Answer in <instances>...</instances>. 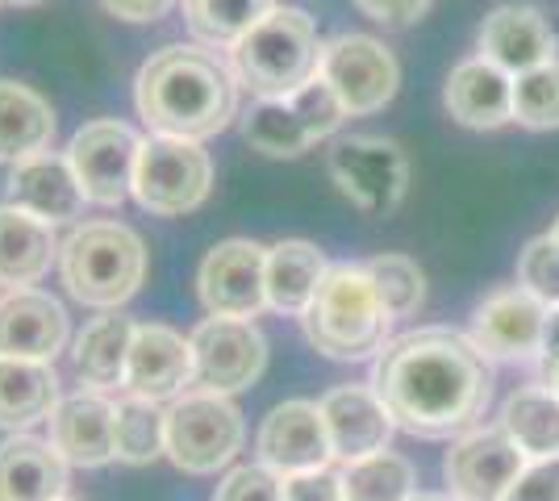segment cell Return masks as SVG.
Here are the masks:
<instances>
[{
  "label": "cell",
  "mask_w": 559,
  "mask_h": 501,
  "mask_svg": "<svg viewBox=\"0 0 559 501\" xmlns=\"http://www.w3.org/2000/svg\"><path fill=\"white\" fill-rule=\"evenodd\" d=\"M372 389L401 430L418 439H460L489 409L492 368L467 334L426 326L384 343Z\"/></svg>",
  "instance_id": "1"
},
{
  "label": "cell",
  "mask_w": 559,
  "mask_h": 501,
  "mask_svg": "<svg viewBox=\"0 0 559 501\" xmlns=\"http://www.w3.org/2000/svg\"><path fill=\"white\" fill-rule=\"evenodd\" d=\"M238 75L205 47H164L142 63L134 105L151 134L205 143L238 114Z\"/></svg>",
  "instance_id": "2"
},
{
  "label": "cell",
  "mask_w": 559,
  "mask_h": 501,
  "mask_svg": "<svg viewBox=\"0 0 559 501\" xmlns=\"http://www.w3.org/2000/svg\"><path fill=\"white\" fill-rule=\"evenodd\" d=\"M393 322L396 318L364 263H330L326 281L301 313L305 338L313 343V351L343 363L380 356Z\"/></svg>",
  "instance_id": "3"
},
{
  "label": "cell",
  "mask_w": 559,
  "mask_h": 501,
  "mask_svg": "<svg viewBox=\"0 0 559 501\" xmlns=\"http://www.w3.org/2000/svg\"><path fill=\"white\" fill-rule=\"evenodd\" d=\"M322 63L318 25L305 9L276 4L263 22L230 47V72L259 100H276L305 88Z\"/></svg>",
  "instance_id": "4"
},
{
  "label": "cell",
  "mask_w": 559,
  "mask_h": 501,
  "mask_svg": "<svg viewBox=\"0 0 559 501\" xmlns=\"http://www.w3.org/2000/svg\"><path fill=\"white\" fill-rule=\"evenodd\" d=\"M59 276L80 306L117 310L146 276V247L121 222H84L59 247Z\"/></svg>",
  "instance_id": "5"
},
{
  "label": "cell",
  "mask_w": 559,
  "mask_h": 501,
  "mask_svg": "<svg viewBox=\"0 0 559 501\" xmlns=\"http://www.w3.org/2000/svg\"><path fill=\"white\" fill-rule=\"evenodd\" d=\"M347 118L343 100L334 96L322 75H313L305 88L276 100H255L242 114V139L251 151L267 159H301L313 143L330 139Z\"/></svg>",
  "instance_id": "6"
},
{
  "label": "cell",
  "mask_w": 559,
  "mask_h": 501,
  "mask_svg": "<svg viewBox=\"0 0 559 501\" xmlns=\"http://www.w3.org/2000/svg\"><path fill=\"white\" fill-rule=\"evenodd\" d=\"M213 159L210 151L192 139L151 134L142 139L139 171H134V196L146 214L180 217L210 201Z\"/></svg>",
  "instance_id": "7"
},
{
  "label": "cell",
  "mask_w": 559,
  "mask_h": 501,
  "mask_svg": "<svg viewBox=\"0 0 559 501\" xmlns=\"http://www.w3.org/2000/svg\"><path fill=\"white\" fill-rule=\"evenodd\" d=\"M242 439H247L242 414L222 393L192 389L167 409V460L180 473L210 477L217 468H226L242 452Z\"/></svg>",
  "instance_id": "8"
},
{
  "label": "cell",
  "mask_w": 559,
  "mask_h": 501,
  "mask_svg": "<svg viewBox=\"0 0 559 501\" xmlns=\"http://www.w3.org/2000/svg\"><path fill=\"white\" fill-rule=\"evenodd\" d=\"M326 171L334 189L368 217H389L409 192V155L380 134L338 139L326 155Z\"/></svg>",
  "instance_id": "9"
},
{
  "label": "cell",
  "mask_w": 559,
  "mask_h": 501,
  "mask_svg": "<svg viewBox=\"0 0 559 501\" xmlns=\"http://www.w3.org/2000/svg\"><path fill=\"white\" fill-rule=\"evenodd\" d=\"M318 75L343 100L347 118L380 114L401 88V68H396L393 50L372 34H338L322 43Z\"/></svg>",
  "instance_id": "10"
},
{
  "label": "cell",
  "mask_w": 559,
  "mask_h": 501,
  "mask_svg": "<svg viewBox=\"0 0 559 501\" xmlns=\"http://www.w3.org/2000/svg\"><path fill=\"white\" fill-rule=\"evenodd\" d=\"M192 389L201 393H242L267 368V338L247 318H205L192 331Z\"/></svg>",
  "instance_id": "11"
},
{
  "label": "cell",
  "mask_w": 559,
  "mask_h": 501,
  "mask_svg": "<svg viewBox=\"0 0 559 501\" xmlns=\"http://www.w3.org/2000/svg\"><path fill=\"white\" fill-rule=\"evenodd\" d=\"M142 139L117 118L88 121L75 130L68 146V164L93 205H121L134 196V171H139Z\"/></svg>",
  "instance_id": "12"
},
{
  "label": "cell",
  "mask_w": 559,
  "mask_h": 501,
  "mask_svg": "<svg viewBox=\"0 0 559 501\" xmlns=\"http://www.w3.org/2000/svg\"><path fill=\"white\" fill-rule=\"evenodd\" d=\"M197 293L213 318H259L267 310V247L255 239H226L210 247L197 272Z\"/></svg>",
  "instance_id": "13"
},
{
  "label": "cell",
  "mask_w": 559,
  "mask_h": 501,
  "mask_svg": "<svg viewBox=\"0 0 559 501\" xmlns=\"http://www.w3.org/2000/svg\"><path fill=\"white\" fill-rule=\"evenodd\" d=\"M543 326H547V306L538 301L535 293L513 285V288H497V293H489L476 306L467 338H472V347L485 359L526 363V359H538Z\"/></svg>",
  "instance_id": "14"
},
{
  "label": "cell",
  "mask_w": 559,
  "mask_h": 501,
  "mask_svg": "<svg viewBox=\"0 0 559 501\" xmlns=\"http://www.w3.org/2000/svg\"><path fill=\"white\" fill-rule=\"evenodd\" d=\"M526 464L531 460L506 434V427H492V430L476 427L467 430V434H460L455 448L447 452L443 477L455 501H501Z\"/></svg>",
  "instance_id": "15"
},
{
  "label": "cell",
  "mask_w": 559,
  "mask_h": 501,
  "mask_svg": "<svg viewBox=\"0 0 559 501\" xmlns=\"http://www.w3.org/2000/svg\"><path fill=\"white\" fill-rule=\"evenodd\" d=\"M259 464H267L280 477H301L334 464L330 430L318 402H284L259 427Z\"/></svg>",
  "instance_id": "16"
},
{
  "label": "cell",
  "mask_w": 559,
  "mask_h": 501,
  "mask_svg": "<svg viewBox=\"0 0 559 501\" xmlns=\"http://www.w3.org/2000/svg\"><path fill=\"white\" fill-rule=\"evenodd\" d=\"M330 430V448L338 464H355L376 452H389L393 439V414L372 384H338L318 402Z\"/></svg>",
  "instance_id": "17"
},
{
  "label": "cell",
  "mask_w": 559,
  "mask_h": 501,
  "mask_svg": "<svg viewBox=\"0 0 559 501\" xmlns=\"http://www.w3.org/2000/svg\"><path fill=\"white\" fill-rule=\"evenodd\" d=\"M50 443L71 468H100L117 460V402L100 389H80L50 414Z\"/></svg>",
  "instance_id": "18"
},
{
  "label": "cell",
  "mask_w": 559,
  "mask_h": 501,
  "mask_svg": "<svg viewBox=\"0 0 559 501\" xmlns=\"http://www.w3.org/2000/svg\"><path fill=\"white\" fill-rule=\"evenodd\" d=\"M480 55L497 63L501 72L522 75L551 63L559 50V38L547 13L538 4H497L489 17L480 22Z\"/></svg>",
  "instance_id": "19"
},
{
  "label": "cell",
  "mask_w": 559,
  "mask_h": 501,
  "mask_svg": "<svg viewBox=\"0 0 559 501\" xmlns=\"http://www.w3.org/2000/svg\"><path fill=\"white\" fill-rule=\"evenodd\" d=\"M192 372H197L192 338H185L171 326H159V322H139L130 363H126V384H121L130 397L167 402L192 384Z\"/></svg>",
  "instance_id": "20"
},
{
  "label": "cell",
  "mask_w": 559,
  "mask_h": 501,
  "mask_svg": "<svg viewBox=\"0 0 559 501\" xmlns=\"http://www.w3.org/2000/svg\"><path fill=\"white\" fill-rule=\"evenodd\" d=\"M68 347V310L43 288H13L0 297V356L43 359Z\"/></svg>",
  "instance_id": "21"
},
{
  "label": "cell",
  "mask_w": 559,
  "mask_h": 501,
  "mask_svg": "<svg viewBox=\"0 0 559 501\" xmlns=\"http://www.w3.org/2000/svg\"><path fill=\"white\" fill-rule=\"evenodd\" d=\"M443 105L467 130H501L513 121V75L485 55H472L447 75Z\"/></svg>",
  "instance_id": "22"
},
{
  "label": "cell",
  "mask_w": 559,
  "mask_h": 501,
  "mask_svg": "<svg viewBox=\"0 0 559 501\" xmlns=\"http://www.w3.org/2000/svg\"><path fill=\"white\" fill-rule=\"evenodd\" d=\"M68 460L50 439L9 434L0 443V501H59L68 498Z\"/></svg>",
  "instance_id": "23"
},
{
  "label": "cell",
  "mask_w": 559,
  "mask_h": 501,
  "mask_svg": "<svg viewBox=\"0 0 559 501\" xmlns=\"http://www.w3.org/2000/svg\"><path fill=\"white\" fill-rule=\"evenodd\" d=\"M84 189L71 171L68 155H34V159H22L13 164V176H9V205L17 210H29V214L47 217V222H71L84 210Z\"/></svg>",
  "instance_id": "24"
},
{
  "label": "cell",
  "mask_w": 559,
  "mask_h": 501,
  "mask_svg": "<svg viewBox=\"0 0 559 501\" xmlns=\"http://www.w3.org/2000/svg\"><path fill=\"white\" fill-rule=\"evenodd\" d=\"M55 239V222L17 210V205H0V285L29 288L50 272V263L59 260Z\"/></svg>",
  "instance_id": "25"
},
{
  "label": "cell",
  "mask_w": 559,
  "mask_h": 501,
  "mask_svg": "<svg viewBox=\"0 0 559 501\" xmlns=\"http://www.w3.org/2000/svg\"><path fill=\"white\" fill-rule=\"evenodd\" d=\"M59 402V377L50 363L0 356V427L22 434L34 422H50Z\"/></svg>",
  "instance_id": "26"
},
{
  "label": "cell",
  "mask_w": 559,
  "mask_h": 501,
  "mask_svg": "<svg viewBox=\"0 0 559 501\" xmlns=\"http://www.w3.org/2000/svg\"><path fill=\"white\" fill-rule=\"evenodd\" d=\"M55 139V109L43 93L17 80H0V164L43 155Z\"/></svg>",
  "instance_id": "27"
},
{
  "label": "cell",
  "mask_w": 559,
  "mask_h": 501,
  "mask_svg": "<svg viewBox=\"0 0 559 501\" xmlns=\"http://www.w3.org/2000/svg\"><path fill=\"white\" fill-rule=\"evenodd\" d=\"M326 255L313 242L284 239L276 247H267V310L301 318L318 285L326 281Z\"/></svg>",
  "instance_id": "28"
},
{
  "label": "cell",
  "mask_w": 559,
  "mask_h": 501,
  "mask_svg": "<svg viewBox=\"0 0 559 501\" xmlns=\"http://www.w3.org/2000/svg\"><path fill=\"white\" fill-rule=\"evenodd\" d=\"M134 331H139V322H130L121 313H105V318L88 322L75 338V372H80V381L93 384V389L126 384Z\"/></svg>",
  "instance_id": "29"
},
{
  "label": "cell",
  "mask_w": 559,
  "mask_h": 501,
  "mask_svg": "<svg viewBox=\"0 0 559 501\" xmlns=\"http://www.w3.org/2000/svg\"><path fill=\"white\" fill-rule=\"evenodd\" d=\"M501 427L526 460H556L559 455V393L551 384H526L518 389L506 409Z\"/></svg>",
  "instance_id": "30"
},
{
  "label": "cell",
  "mask_w": 559,
  "mask_h": 501,
  "mask_svg": "<svg viewBox=\"0 0 559 501\" xmlns=\"http://www.w3.org/2000/svg\"><path fill=\"white\" fill-rule=\"evenodd\" d=\"M180 9L197 43L230 50L276 9V0H180Z\"/></svg>",
  "instance_id": "31"
},
{
  "label": "cell",
  "mask_w": 559,
  "mask_h": 501,
  "mask_svg": "<svg viewBox=\"0 0 559 501\" xmlns=\"http://www.w3.org/2000/svg\"><path fill=\"white\" fill-rule=\"evenodd\" d=\"M343 477V501H414L418 473L405 455L376 452L338 468Z\"/></svg>",
  "instance_id": "32"
},
{
  "label": "cell",
  "mask_w": 559,
  "mask_h": 501,
  "mask_svg": "<svg viewBox=\"0 0 559 501\" xmlns=\"http://www.w3.org/2000/svg\"><path fill=\"white\" fill-rule=\"evenodd\" d=\"M167 455V409L164 402L126 397L117 402V460L151 464Z\"/></svg>",
  "instance_id": "33"
},
{
  "label": "cell",
  "mask_w": 559,
  "mask_h": 501,
  "mask_svg": "<svg viewBox=\"0 0 559 501\" xmlns=\"http://www.w3.org/2000/svg\"><path fill=\"white\" fill-rule=\"evenodd\" d=\"M513 121L526 130H559V59L513 75Z\"/></svg>",
  "instance_id": "34"
},
{
  "label": "cell",
  "mask_w": 559,
  "mask_h": 501,
  "mask_svg": "<svg viewBox=\"0 0 559 501\" xmlns=\"http://www.w3.org/2000/svg\"><path fill=\"white\" fill-rule=\"evenodd\" d=\"M393 318H414L426 301V272L409 255H376L364 263Z\"/></svg>",
  "instance_id": "35"
},
{
  "label": "cell",
  "mask_w": 559,
  "mask_h": 501,
  "mask_svg": "<svg viewBox=\"0 0 559 501\" xmlns=\"http://www.w3.org/2000/svg\"><path fill=\"white\" fill-rule=\"evenodd\" d=\"M518 285L535 293L547 310L559 306V239L551 230L531 239L526 251L518 255Z\"/></svg>",
  "instance_id": "36"
},
{
  "label": "cell",
  "mask_w": 559,
  "mask_h": 501,
  "mask_svg": "<svg viewBox=\"0 0 559 501\" xmlns=\"http://www.w3.org/2000/svg\"><path fill=\"white\" fill-rule=\"evenodd\" d=\"M213 501H284V477L267 464H242L217 485Z\"/></svg>",
  "instance_id": "37"
},
{
  "label": "cell",
  "mask_w": 559,
  "mask_h": 501,
  "mask_svg": "<svg viewBox=\"0 0 559 501\" xmlns=\"http://www.w3.org/2000/svg\"><path fill=\"white\" fill-rule=\"evenodd\" d=\"M501 501H559V455L556 460H531Z\"/></svg>",
  "instance_id": "38"
},
{
  "label": "cell",
  "mask_w": 559,
  "mask_h": 501,
  "mask_svg": "<svg viewBox=\"0 0 559 501\" xmlns=\"http://www.w3.org/2000/svg\"><path fill=\"white\" fill-rule=\"evenodd\" d=\"M350 4H355L368 22L389 25V29H405V25L421 22L435 0H350Z\"/></svg>",
  "instance_id": "39"
},
{
  "label": "cell",
  "mask_w": 559,
  "mask_h": 501,
  "mask_svg": "<svg viewBox=\"0 0 559 501\" xmlns=\"http://www.w3.org/2000/svg\"><path fill=\"white\" fill-rule=\"evenodd\" d=\"M284 501H343V477L334 464L301 477H284Z\"/></svg>",
  "instance_id": "40"
},
{
  "label": "cell",
  "mask_w": 559,
  "mask_h": 501,
  "mask_svg": "<svg viewBox=\"0 0 559 501\" xmlns=\"http://www.w3.org/2000/svg\"><path fill=\"white\" fill-rule=\"evenodd\" d=\"M100 4H105V13H114L117 22L146 25V22H159L176 0H100Z\"/></svg>",
  "instance_id": "41"
},
{
  "label": "cell",
  "mask_w": 559,
  "mask_h": 501,
  "mask_svg": "<svg viewBox=\"0 0 559 501\" xmlns=\"http://www.w3.org/2000/svg\"><path fill=\"white\" fill-rule=\"evenodd\" d=\"M538 372H543V381L551 377L559 368V306L547 310V326H543V347H538Z\"/></svg>",
  "instance_id": "42"
},
{
  "label": "cell",
  "mask_w": 559,
  "mask_h": 501,
  "mask_svg": "<svg viewBox=\"0 0 559 501\" xmlns=\"http://www.w3.org/2000/svg\"><path fill=\"white\" fill-rule=\"evenodd\" d=\"M543 384H551V389H556V393H559V368H556V372H551V377H547V381H543Z\"/></svg>",
  "instance_id": "43"
},
{
  "label": "cell",
  "mask_w": 559,
  "mask_h": 501,
  "mask_svg": "<svg viewBox=\"0 0 559 501\" xmlns=\"http://www.w3.org/2000/svg\"><path fill=\"white\" fill-rule=\"evenodd\" d=\"M9 4H22V9H34V4H43V0H9Z\"/></svg>",
  "instance_id": "44"
},
{
  "label": "cell",
  "mask_w": 559,
  "mask_h": 501,
  "mask_svg": "<svg viewBox=\"0 0 559 501\" xmlns=\"http://www.w3.org/2000/svg\"><path fill=\"white\" fill-rule=\"evenodd\" d=\"M414 501H455V498H414Z\"/></svg>",
  "instance_id": "45"
},
{
  "label": "cell",
  "mask_w": 559,
  "mask_h": 501,
  "mask_svg": "<svg viewBox=\"0 0 559 501\" xmlns=\"http://www.w3.org/2000/svg\"><path fill=\"white\" fill-rule=\"evenodd\" d=\"M551 235H556V239H559V217H556V226H551Z\"/></svg>",
  "instance_id": "46"
},
{
  "label": "cell",
  "mask_w": 559,
  "mask_h": 501,
  "mask_svg": "<svg viewBox=\"0 0 559 501\" xmlns=\"http://www.w3.org/2000/svg\"><path fill=\"white\" fill-rule=\"evenodd\" d=\"M59 501H80V498H59Z\"/></svg>",
  "instance_id": "47"
}]
</instances>
